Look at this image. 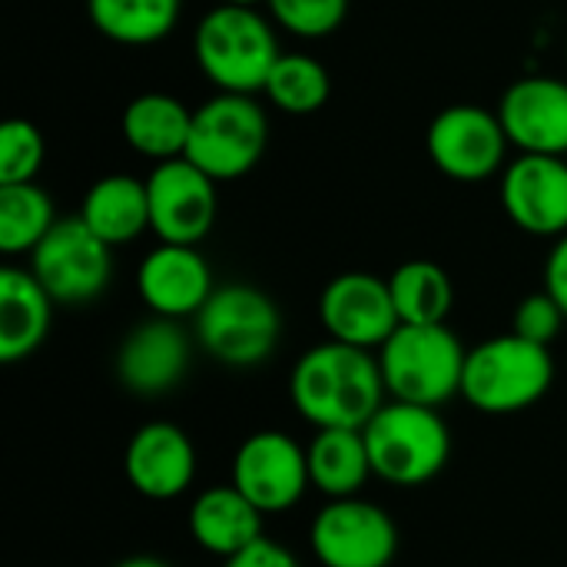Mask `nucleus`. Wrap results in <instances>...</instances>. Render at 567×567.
<instances>
[{
    "instance_id": "nucleus-12",
    "label": "nucleus",
    "mask_w": 567,
    "mask_h": 567,
    "mask_svg": "<svg viewBox=\"0 0 567 567\" xmlns=\"http://www.w3.org/2000/svg\"><path fill=\"white\" fill-rule=\"evenodd\" d=\"M233 485L262 512L279 515L302 502L309 478V455L286 432L266 429L249 435L233 458Z\"/></svg>"
},
{
    "instance_id": "nucleus-30",
    "label": "nucleus",
    "mask_w": 567,
    "mask_h": 567,
    "mask_svg": "<svg viewBox=\"0 0 567 567\" xmlns=\"http://www.w3.org/2000/svg\"><path fill=\"white\" fill-rule=\"evenodd\" d=\"M565 309L542 289V292H532L518 302L515 309V336L528 339V342H538V346H551L565 326Z\"/></svg>"
},
{
    "instance_id": "nucleus-24",
    "label": "nucleus",
    "mask_w": 567,
    "mask_h": 567,
    "mask_svg": "<svg viewBox=\"0 0 567 567\" xmlns=\"http://www.w3.org/2000/svg\"><path fill=\"white\" fill-rule=\"evenodd\" d=\"M392 302L402 326H445L455 306V286L452 276L429 259L402 262L389 276Z\"/></svg>"
},
{
    "instance_id": "nucleus-2",
    "label": "nucleus",
    "mask_w": 567,
    "mask_h": 567,
    "mask_svg": "<svg viewBox=\"0 0 567 567\" xmlns=\"http://www.w3.org/2000/svg\"><path fill=\"white\" fill-rule=\"evenodd\" d=\"M196 63L219 93H256L276 66L279 43L269 20L256 7H213L193 37Z\"/></svg>"
},
{
    "instance_id": "nucleus-6",
    "label": "nucleus",
    "mask_w": 567,
    "mask_h": 567,
    "mask_svg": "<svg viewBox=\"0 0 567 567\" xmlns=\"http://www.w3.org/2000/svg\"><path fill=\"white\" fill-rule=\"evenodd\" d=\"M269 146V116L249 93H219L193 110L186 159L216 183L246 176Z\"/></svg>"
},
{
    "instance_id": "nucleus-17",
    "label": "nucleus",
    "mask_w": 567,
    "mask_h": 567,
    "mask_svg": "<svg viewBox=\"0 0 567 567\" xmlns=\"http://www.w3.org/2000/svg\"><path fill=\"white\" fill-rule=\"evenodd\" d=\"M136 286L153 316L176 319V322L186 316L196 319L199 309L216 292L213 269L203 259V252L196 246H173V243H159L153 252H146L136 272Z\"/></svg>"
},
{
    "instance_id": "nucleus-22",
    "label": "nucleus",
    "mask_w": 567,
    "mask_h": 567,
    "mask_svg": "<svg viewBox=\"0 0 567 567\" xmlns=\"http://www.w3.org/2000/svg\"><path fill=\"white\" fill-rule=\"evenodd\" d=\"M80 219L106 243L123 246L150 229V196L146 179L130 173H110L96 179L80 206Z\"/></svg>"
},
{
    "instance_id": "nucleus-32",
    "label": "nucleus",
    "mask_w": 567,
    "mask_h": 567,
    "mask_svg": "<svg viewBox=\"0 0 567 567\" xmlns=\"http://www.w3.org/2000/svg\"><path fill=\"white\" fill-rule=\"evenodd\" d=\"M545 292L565 309L567 316V233L558 236L555 249L548 252V262H545Z\"/></svg>"
},
{
    "instance_id": "nucleus-23",
    "label": "nucleus",
    "mask_w": 567,
    "mask_h": 567,
    "mask_svg": "<svg viewBox=\"0 0 567 567\" xmlns=\"http://www.w3.org/2000/svg\"><path fill=\"white\" fill-rule=\"evenodd\" d=\"M309 455V478L329 498H359L372 475V458L362 429H319Z\"/></svg>"
},
{
    "instance_id": "nucleus-21",
    "label": "nucleus",
    "mask_w": 567,
    "mask_h": 567,
    "mask_svg": "<svg viewBox=\"0 0 567 567\" xmlns=\"http://www.w3.org/2000/svg\"><path fill=\"white\" fill-rule=\"evenodd\" d=\"M120 130L140 156L156 163L179 159L189 146L193 110L169 93H140L126 103Z\"/></svg>"
},
{
    "instance_id": "nucleus-8",
    "label": "nucleus",
    "mask_w": 567,
    "mask_h": 567,
    "mask_svg": "<svg viewBox=\"0 0 567 567\" xmlns=\"http://www.w3.org/2000/svg\"><path fill=\"white\" fill-rule=\"evenodd\" d=\"M30 272L53 302H93L113 276V246H106L80 216L56 219L43 243L30 252Z\"/></svg>"
},
{
    "instance_id": "nucleus-25",
    "label": "nucleus",
    "mask_w": 567,
    "mask_h": 567,
    "mask_svg": "<svg viewBox=\"0 0 567 567\" xmlns=\"http://www.w3.org/2000/svg\"><path fill=\"white\" fill-rule=\"evenodd\" d=\"M90 23L126 47L163 40L179 17V0H86Z\"/></svg>"
},
{
    "instance_id": "nucleus-34",
    "label": "nucleus",
    "mask_w": 567,
    "mask_h": 567,
    "mask_svg": "<svg viewBox=\"0 0 567 567\" xmlns=\"http://www.w3.org/2000/svg\"><path fill=\"white\" fill-rule=\"evenodd\" d=\"M219 3H229V7H259V3H269V0H219Z\"/></svg>"
},
{
    "instance_id": "nucleus-14",
    "label": "nucleus",
    "mask_w": 567,
    "mask_h": 567,
    "mask_svg": "<svg viewBox=\"0 0 567 567\" xmlns=\"http://www.w3.org/2000/svg\"><path fill=\"white\" fill-rule=\"evenodd\" d=\"M502 206L508 219L532 236L567 233V159L522 153L505 166Z\"/></svg>"
},
{
    "instance_id": "nucleus-9",
    "label": "nucleus",
    "mask_w": 567,
    "mask_h": 567,
    "mask_svg": "<svg viewBox=\"0 0 567 567\" xmlns=\"http://www.w3.org/2000/svg\"><path fill=\"white\" fill-rule=\"evenodd\" d=\"M309 545L322 567H389L399 555V528L372 502L336 498L316 515Z\"/></svg>"
},
{
    "instance_id": "nucleus-27",
    "label": "nucleus",
    "mask_w": 567,
    "mask_h": 567,
    "mask_svg": "<svg viewBox=\"0 0 567 567\" xmlns=\"http://www.w3.org/2000/svg\"><path fill=\"white\" fill-rule=\"evenodd\" d=\"M262 93L282 113L309 116V113H316V110H322L329 103L332 80H329V70L316 56H309V53H282L276 60Z\"/></svg>"
},
{
    "instance_id": "nucleus-18",
    "label": "nucleus",
    "mask_w": 567,
    "mask_h": 567,
    "mask_svg": "<svg viewBox=\"0 0 567 567\" xmlns=\"http://www.w3.org/2000/svg\"><path fill=\"white\" fill-rule=\"evenodd\" d=\"M123 472L136 495L150 502H173L196 478V449L179 425L150 422L133 432Z\"/></svg>"
},
{
    "instance_id": "nucleus-5",
    "label": "nucleus",
    "mask_w": 567,
    "mask_h": 567,
    "mask_svg": "<svg viewBox=\"0 0 567 567\" xmlns=\"http://www.w3.org/2000/svg\"><path fill=\"white\" fill-rule=\"evenodd\" d=\"M362 435L369 445L372 475L389 485H425L452 458V432L439 409L385 402Z\"/></svg>"
},
{
    "instance_id": "nucleus-26",
    "label": "nucleus",
    "mask_w": 567,
    "mask_h": 567,
    "mask_svg": "<svg viewBox=\"0 0 567 567\" xmlns=\"http://www.w3.org/2000/svg\"><path fill=\"white\" fill-rule=\"evenodd\" d=\"M56 226L53 199L37 183L0 186V252L23 256L33 252L43 236Z\"/></svg>"
},
{
    "instance_id": "nucleus-4",
    "label": "nucleus",
    "mask_w": 567,
    "mask_h": 567,
    "mask_svg": "<svg viewBox=\"0 0 567 567\" xmlns=\"http://www.w3.org/2000/svg\"><path fill=\"white\" fill-rule=\"evenodd\" d=\"M468 349L449 326H399L379 349V369L392 402L439 409L462 395Z\"/></svg>"
},
{
    "instance_id": "nucleus-19",
    "label": "nucleus",
    "mask_w": 567,
    "mask_h": 567,
    "mask_svg": "<svg viewBox=\"0 0 567 567\" xmlns=\"http://www.w3.org/2000/svg\"><path fill=\"white\" fill-rule=\"evenodd\" d=\"M53 299L30 269H0V362L30 359L50 332Z\"/></svg>"
},
{
    "instance_id": "nucleus-15",
    "label": "nucleus",
    "mask_w": 567,
    "mask_h": 567,
    "mask_svg": "<svg viewBox=\"0 0 567 567\" xmlns=\"http://www.w3.org/2000/svg\"><path fill=\"white\" fill-rule=\"evenodd\" d=\"M508 143L535 156H567V80L525 76L498 100Z\"/></svg>"
},
{
    "instance_id": "nucleus-3",
    "label": "nucleus",
    "mask_w": 567,
    "mask_h": 567,
    "mask_svg": "<svg viewBox=\"0 0 567 567\" xmlns=\"http://www.w3.org/2000/svg\"><path fill=\"white\" fill-rule=\"evenodd\" d=\"M551 382L555 359L548 346L508 332L468 349L462 399L485 415H515L538 405Z\"/></svg>"
},
{
    "instance_id": "nucleus-10",
    "label": "nucleus",
    "mask_w": 567,
    "mask_h": 567,
    "mask_svg": "<svg viewBox=\"0 0 567 567\" xmlns=\"http://www.w3.org/2000/svg\"><path fill=\"white\" fill-rule=\"evenodd\" d=\"M425 146L432 163L449 179L482 183L505 166V153L512 143L498 113L475 103H452L432 120Z\"/></svg>"
},
{
    "instance_id": "nucleus-1",
    "label": "nucleus",
    "mask_w": 567,
    "mask_h": 567,
    "mask_svg": "<svg viewBox=\"0 0 567 567\" xmlns=\"http://www.w3.org/2000/svg\"><path fill=\"white\" fill-rule=\"evenodd\" d=\"M299 415L319 429H365L385 405L379 355L346 342H322L299 355L289 375Z\"/></svg>"
},
{
    "instance_id": "nucleus-20",
    "label": "nucleus",
    "mask_w": 567,
    "mask_h": 567,
    "mask_svg": "<svg viewBox=\"0 0 567 567\" xmlns=\"http://www.w3.org/2000/svg\"><path fill=\"white\" fill-rule=\"evenodd\" d=\"M189 535L203 551L226 561L262 538V512L233 482L216 485L189 505Z\"/></svg>"
},
{
    "instance_id": "nucleus-13",
    "label": "nucleus",
    "mask_w": 567,
    "mask_h": 567,
    "mask_svg": "<svg viewBox=\"0 0 567 567\" xmlns=\"http://www.w3.org/2000/svg\"><path fill=\"white\" fill-rule=\"evenodd\" d=\"M319 319L329 339L355 349H382L389 336L402 326L389 279L372 272H342L336 276L319 299Z\"/></svg>"
},
{
    "instance_id": "nucleus-31",
    "label": "nucleus",
    "mask_w": 567,
    "mask_h": 567,
    "mask_svg": "<svg viewBox=\"0 0 567 567\" xmlns=\"http://www.w3.org/2000/svg\"><path fill=\"white\" fill-rule=\"evenodd\" d=\"M223 567H299V561H296V555L289 548H282L279 542L262 535L256 545H249L239 555L226 558Z\"/></svg>"
},
{
    "instance_id": "nucleus-16",
    "label": "nucleus",
    "mask_w": 567,
    "mask_h": 567,
    "mask_svg": "<svg viewBox=\"0 0 567 567\" xmlns=\"http://www.w3.org/2000/svg\"><path fill=\"white\" fill-rule=\"evenodd\" d=\"M189 355L193 346L179 322L153 316L123 339L116 352V379L133 395H166L189 372Z\"/></svg>"
},
{
    "instance_id": "nucleus-11",
    "label": "nucleus",
    "mask_w": 567,
    "mask_h": 567,
    "mask_svg": "<svg viewBox=\"0 0 567 567\" xmlns=\"http://www.w3.org/2000/svg\"><path fill=\"white\" fill-rule=\"evenodd\" d=\"M146 196L150 229L159 236V243L196 246L209 236L219 209L216 179L186 156L156 163V169L146 176Z\"/></svg>"
},
{
    "instance_id": "nucleus-7",
    "label": "nucleus",
    "mask_w": 567,
    "mask_h": 567,
    "mask_svg": "<svg viewBox=\"0 0 567 567\" xmlns=\"http://www.w3.org/2000/svg\"><path fill=\"white\" fill-rule=\"evenodd\" d=\"M282 332V316L276 302L246 282L216 286L209 302L196 316L199 346L229 369H252L266 362Z\"/></svg>"
},
{
    "instance_id": "nucleus-28",
    "label": "nucleus",
    "mask_w": 567,
    "mask_h": 567,
    "mask_svg": "<svg viewBox=\"0 0 567 567\" xmlns=\"http://www.w3.org/2000/svg\"><path fill=\"white\" fill-rule=\"evenodd\" d=\"M43 153V133L30 120H7L0 126V186L33 183Z\"/></svg>"
},
{
    "instance_id": "nucleus-29",
    "label": "nucleus",
    "mask_w": 567,
    "mask_h": 567,
    "mask_svg": "<svg viewBox=\"0 0 567 567\" xmlns=\"http://www.w3.org/2000/svg\"><path fill=\"white\" fill-rule=\"evenodd\" d=\"M266 7L282 30L302 40H319L336 33L349 13V0H269Z\"/></svg>"
},
{
    "instance_id": "nucleus-33",
    "label": "nucleus",
    "mask_w": 567,
    "mask_h": 567,
    "mask_svg": "<svg viewBox=\"0 0 567 567\" xmlns=\"http://www.w3.org/2000/svg\"><path fill=\"white\" fill-rule=\"evenodd\" d=\"M113 567H173L169 561H163V558H153V555H133V558H123L120 565Z\"/></svg>"
}]
</instances>
